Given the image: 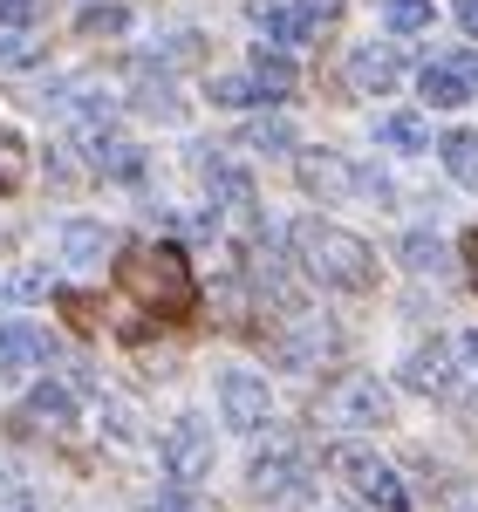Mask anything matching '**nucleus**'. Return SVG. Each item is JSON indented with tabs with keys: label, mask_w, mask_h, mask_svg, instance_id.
Returning a JSON list of instances; mask_svg holds the SVG:
<instances>
[{
	"label": "nucleus",
	"mask_w": 478,
	"mask_h": 512,
	"mask_svg": "<svg viewBox=\"0 0 478 512\" xmlns=\"http://www.w3.org/2000/svg\"><path fill=\"white\" fill-rule=\"evenodd\" d=\"M287 246H294L301 274L321 280V287H335V294H369V287H376V253H369L349 226H328V219H294Z\"/></svg>",
	"instance_id": "f257e3e1"
},
{
	"label": "nucleus",
	"mask_w": 478,
	"mask_h": 512,
	"mask_svg": "<svg viewBox=\"0 0 478 512\" xmlns=\"http://www.w3.org/2000/svg\"><path fill=\"white\" fill-rule=\"evenodd\" d=\"M117 280L144 301V308H158L164 321H178V315L199 308V280H192L185 253H178L171 239H137V246H123Z\"/></svg>",
	"instance_id": "f03ea898"
},
{
	"label": "nucleus",
	"mask_w": 478,
	"mask_h": 512,
	"mask_svg": "<svg viewBox=\"0 0 478 512\" xmlns=\"http://www.w3.org/2000/svg\"><path fill=\"white\" fill-rule=\"evenodd\" d=\"M246 485H253V499L260 506H308V492H315V458L294 444V437H280V444H267L260 458H253V472H246Z\"/></svg>",
	"instance_id": "7ed1b4c3"
},
{
	"label": "nucleus",
	"mask_w": 478,
	"mask_h": 512,
	"mask_svg": "<svg viewBox=\"0 0 478 512\" xmlns=\"http://www.w3.org/2000/svg\"><path fill=\"white\" fill-rule=\"evenodd\" d=\"M315 417L328 431H376V424H390V390L376 376H349L315 403Z\"/></svg>",
	"instance_id": "20e7f679"
},
{
	"label": "nucleus",
	"mask_w": 478,
	"mask_h": 512,
	"mask_svg": "<svg viewBox=\"0 0 478 512\" xmlns=\"http://www.w3.org/2000/svg\"><path fill=\"white\" fill-rule=\"evenodd\" d=\"M335 472L349 478V492H356L362 506H376V512H410V485H403L376 451H362V444H342L335 451Z\"/></svg>",
	"instance_id": "39448f33"
},
{
	"label": "nucleus",
	"mask_w": 478,
	"mask_h": 512,
	"mask_svg": "<svg viewBox=\"0 0 478 512\" xmlns=\"http://www.w3.org/2000/svg\"><path fill=\"white\" fill-rule=\"evenodd\" d=\"M219 417H226L239 437L267 431V417H274V390H267V376H253V369H226V376H219Z\"/></svg>",
	"instance_id": "423d86ee"
},
{
	"label": "nucleus",
	"mask_w": 478,
	"mask_h": 512,
	"mask_svg": "<svg viewBox=\"0 0 478 512\" xmlns=\"http://www.w3.org/2000/svg\"><path fill=\"white\" fill-rule=\"evenodd\" d=\"M158 458H164V472H171V485H199V478L212 472V424H205V417H178V424L164 431Z\"/></svg>",
	"instance_id": "0eeeda50"
},
{
	"label": "nucleus",
	"mask_w": 478,
	"mask_h": 512,
	"mask_svg": "<svg viewBox=\"0 0 478 512\" xmlns=\"http://www.w3.org/2000/svg\"><path fill=\"white\" fill-rule=\"evenodd\" d=\"M335 349H342L335 321H315V315H287V328L274 335V362L280 369H321Z\"/></svg>",
	"instance_id": "6e6552de"
},
{
	"label": "nucleus",
	"mask_w": 478,
	"mask_h": 512,
	"mask_svg": "<svg viewBox=\"0 0 478 512\" xmlns=\"http://www.w3.org/2000/svg\"><path fill=\"white\" fill-rule=\"evenodd\" d=\"M199 171H205V192L219 212H233V219H253V178L239 171L233 158H219V151H199Z\"/></svg>",
	"instance_id": "1a4fd4ad"
},
{
	"label": "nucleus",
	"mask_w": 478,
	"mask_h": 512,
	"mask_svg": "<svg viewBox=\"0 0 478 512\" xmlns=\"http://www.w3.org/2000/svg\"><path fill=\"white\" fill-rule=\"evenodd\" d=\"M294 171H301V185H308L315 198L369 192V178H356V171H349V158H335V151H301V158H294Z\"/></svg>",
	"instance_id": "9d476101"
},
{
	"label": "nucleus",
	"mask_w": 478,
	"mask_h": 512,
	"mask_svg": "<svg viewBox=\"0 0 478 512\" xmlns=\"http://www.w3.org/2000/svg\"><path fill=\"white\" fill-rule=\"evenodd\" d=\"M403 383L424 396H451V383H458V349H444V342H424V349L403 355Z\"/></svg>",
	"instance_id": "9b49d317"
},
{
	"label": "nucleus",
	"mask_w": 478,
	"mask_h": 512,
	"mask_svg": "<svg viewBox=\"0 0 478 512\" xmlns=\"http://www.w3.org/2000/svg\"><path fill=\"white\" fill-rule=\"evenodd\" d=\"M349 82H356L362 96H383V89H397V82H403V55L390 48V41H369V48L349 55Z\"/></svg>",
	"instance_id": "f8f14e48"
},
{
	"label": "nucleus",
	"mask_w": 478,
	"mask_h": 512,
	"mask_svg": "<svg viewBox=\"0 0 478 512\" xmlns=\"http://www.w3.org/2000/svg\"><path fill=\"white\" fill-rule=\"evenodd\" d=\"M48 362V335L28 321H0V376H35Z\"/></svg>",
	"instance_id": "ddd939ff"
},
{
	"label": "nucleus",
	"mask_w": 478,
	"mask_h": 512,
	"mask_svg": "<svg viewBox=\"0 0 478 512\" xmlns=\"http://www.w3.org/2000/svg\"><path fill=\"white\" fill-rule=\"evenodd\" d=\"M89 158H96L103 178H117V185H144V151L130 137H117V130H96L89 137Z\"/></svg>",
	"instance_id": "4468645a"
},
{
	"label": "nucleus",
	"mask_w": 478,
	"mask_h": 512,
	"mask_svg": "<svg viewBox=\"0 0 478 512\" xmlns=\"http://www.w3.org/2000/svg\"><path fill=\"white\" fill-rule=\"evenodd\" d=\"M21 424L69 431V424H76V390H69V383H35V390H28V410H21Z\"/></svg>",
	"instance_id": "2eb2a0df"
},
{
	"label": "nucleus",
	"mask_w": 478,
	"mask_h": 512,
	"mask_svg": "<svg viewBox=\"0 0 478 512\" xmlns=\"http://www.w3.org/2000/svg\"><path fill=\"white\" fill-rule=\"evenodd\" d=\"M417 96H424V110H458V103L472 96V82L458 76L451 62H424V69H417Z\"/></svg>",
	"instance_id": "dca6fc26"
},
{
	"label": "nucleus",
	"mask_w": 478,
	"mask_h": 512,
	"mask_svg": "<svg viewBox=\"0 0 478 512\" xmlns=\"http://www.w3.org/2000/svg\"><path fill=\"white\" fill-rule=\"evenodd\" d=\"M110 253V226L103 219H69L62 226V260L69 267H89V260H103Z\"/></svg>",
	"instance_id": "f3484780"
},
{
	"label": "nucleus",
	"mask_w": 478,
	"mask_h": 512,
	"mask_svg": "<svg viewBox=\"0 0 478 512\" xmlns=\"http://www.w3.org/2000/svg\"><path fill=\"white\" fill-rule=\"evenodd\" d=\"M444 171L465 185V192H478V130H444Z\"/></svg>",
	"instance_id": "a211bd4d"
},
{
	"label": "nucleus",
	"mask_w": 478,
	"mask_h": 512,
	"mask_svg": "<svg viewBox=\"0 0 478 512\" xmlns=\"http://www.w3.org/2000/svg\"><path fill=\"white\" fill-rule=\"evenodd\" d=\"M397 260L410 267V274H444V267H451V253H444L438 233H403L397 239Z\"/></svg>",
	"instance_id": "6ab92c4d"
},
{
	"label": "nucleus",
	"mask_w": 478,
	"mask_h": 512,
	"mask_svg": "<svg viewBox=\"0 0 478 512\" xmlns=\"http://www.w3.org/2000/svg\"><path fill=\"white\" fill-rule=\"evenodd\" d=\"M253 21H260V35H274L280 48H294V41L315 35V28L301 21V7H253Z\"/></svg>",
	"instance_id": "aec40b11"
},
{
	"label": "nucleus",
	"mask_w": 478,
	"mask_h": 512,
	"mask_svg": "<svg viewBox=\"0 0 478 512\" xmlns=\"http://www.w3.org/2000/svg\"><path fill=\"white\" fill-rule=\"evenodd\" d=\"M28 185V137L0 123V192H21Z\"/></svg>",
	"instance_id": "412c9836"
},
{
	"label": "nucleus",
	"mask_w": 478,
	"mask_h": 512,
	"mask_svg": "<svg viewBox=\"0 0 478 512\" xmlns=\"http://www.w3.org/2000/svg\"><path fill=\"white\" fill-rule=\"evenodd\" d=\"M431 21H438L431 0H383V28H390V35H424Z\"/></svg>",
	"instance_id": "4be33fe9"
},
{
	"label": "nucleus",
	"mask_w": 478,
	"mask_h": 512,
	"mask_svg": "<svg viewBox=\"0 0 478 512\" xmlns=\"http://www.w3.org/2000/svg\"><path fill=\"white\" fill-rule=\"evenodd\" d=\"M253 82H260V96H287L294 89V62L280 48H253Z\"/></svg>",
	"instance_id": "5701e85b"
},
{
	"label": "nucleus",
	"mask_w": 478,
	"mask_h": 512,
	"mask_svg": "<svg viewBox=\"0 0 478 512\" xmlns=\"http://www.w3.org/2000/svg\"><path fill=\"white\" fill-rule=\"evenodd\" d=\"M376 137L390 144V151H424L431 144V130H424V117H410V110H397V117L376 123Z\"/></svg>",
	"instance_id": "b1692460"
},
{
	"label": "nucleus",
	"mask_w": 478,
	"mask_h": 512,
	"mask_svg": "<svg viewBox=\"0 0 478 512\" xmlns=\"http://www.w3.org/2000/svg\"><path fill=\"white\" fill-rule=\"evenodd\" d=\"M246 144L253 151H294V130H287V117H253L246 123Z\"/></svg>",
	"instance_id": "393cba45"
},
{
	"label": "nucleus",
	"mask_w": 478,
	"mask_h": 512,
	"mask_svg": "<svg viewBox=\"0 0 478 512\" xmlns=\"http://www.w3.org/2000/svg\"><path fill=\"white\" fill-rule=\"evenodd\" d=\"M123 7H110V0H96V7H82V35H123Z\"/></svg>",
	"instance_id": "a878e982"
},
{
	"label": "nucleus",
	"mask_w": 478,
	"mask_h": 512,
	"mask_svg": "<svg viewBox=\"0 0 478 512\" xmlns=\"http://www.w3.org/2000/svg\"><path fill=\"white\" fill-rule=\"evenodd\" d=\"M253 96H260V82H253V76H219V82H212V103H226V110L253 103Z\"/></svg>",
	"instance_id": "bb28decb"
},
{
	"label": "nucleus",
	"mask_w": 478,
	"mask_h": 512,
	"mask_svg": "<svg viewBox=\"0 0 478 512\" xmlns=\"http://www.w3.org/2000/svg\"><path fill=\"white\" fill-rule=\"evenodd\" d=\"M294 7H301V21H308V28H328V21H342V0H294Z\"/></svg>",
	"instance_id": "cd10ccee"
},
{
	"label": "nucleus",
	"mask_w": 478,
	"mask_h": 512,
	"mask_svg": "<svg viewBox=\"0 0 478 512\" xmlns=\"http://www.w3.org/2000/svg\"><path fill=\"white\" fill-rule=\"evenodd\" d=\"M28 62H35V48H28V41L0 35V69H28Z\"/></svg>",
	"instance_id": "c85d7f7f"
},
{
	"label": "nucleus",
	"mask_w": 478,
	"mask_h": 512,
	"mask_svg": "<svg viewBox=\"0 0 478 512\" xmlns=\"http://www.w3.org/2000/svg\"><path fill=\"white\" fill-rule=\"evenodd\" d=\"M35 21V0H0V28H28Z\"/></svg>",
	"instance_id": "c756f323"
},
{
	"label": "nucleus",
	"mask_w": 478,
	"mask_h": 512,
	"mask_svg": "<svg viewBox=\"0 0 478 512\" xmlns=\"http://www.w3.org/2000/svg\"><path fill=\"white\" fill-rule=\"evenodd\" d=\"M144 512H199V506H192L185 492H164V499H151V506H144Z\"/></svg>",
	"instance_id": "7c9ffc66"
},
{
	"label": "nucleus",
	"mask_w": 478,
	"mask_h": 512,
	"mask_svg": "<svg viewBox=\"0 0 478 512\" xmlns=\"http://www.w3.org/2000/svg\"><path fill=\"white\" fill-rule=\"evenodd\" d=\"M458 362L472 369V383H478V328H472V335H465V342H458Z\"/></svg>",
	"instance_id": "2f4dec72"
},
{
	"label": "nucleus",
	"mask_w": 478,
	"mask_h": 512,
	"mask_svg": "<svg viewBox=\"0 0 478 512\" xmlns=\"http://www.w3.org/2000/svg\"><path fill=\"white\" fill-rule=\"evenodd\" d=\"M451 69H458V76L472 82V96H478V55H451Z\"/></svg>",
	"instance_id": "473e14b6"
},
{
	"label": "nucleus",
	"mask_w": 478,
	"mask_h": 512,
	"mask_svg": "<svg viewBox=\"0 0 478 512\" xmlns=\"http://www.w3.org/2000/svg\"><path fill=\"white\" fill-rule=\"evenodd\" d=\"M458 21H465V35L478 41V0H458Z\"/></svg>",
	"instance_id": "72a5a7b5"
},
{
	"label": "nucleus",
	"mask_w": 478,
	"mask_h": 512,
	"mask_svg": "<svg viewBox=\"0 0 478 512\" xmlns=\"http://www.w3.org/2000/svg\"><path fill=\"white\" fill-rule=\"evenodd\" d=\"M465 274H472V287H478V233H465Z\"/></svg>",
	"instance_id": "f704fd0d"
}]
</instances>
